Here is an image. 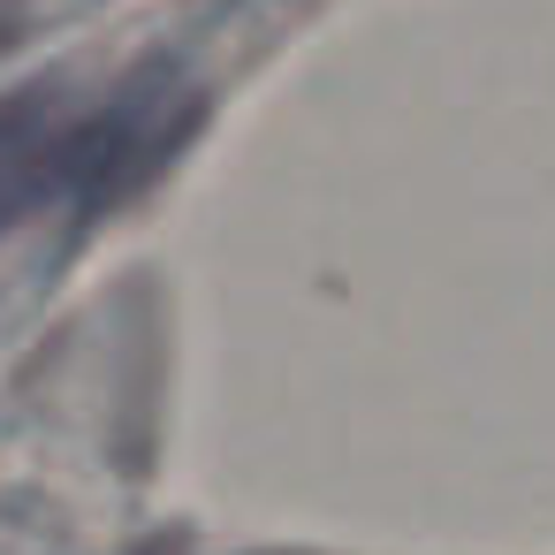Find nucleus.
<instances>
[{
	"label": "nucleus",
	"instance_id": "obj_1",
	"mask_svg": "<svg viewBox=\"0 0 555 555\" xmlns=\"http://www.w3.org/2000/svg\"><path fill=\"white\" fill-rule=\"evenodd\" d=\"M206 122L183 69H130L107 92L31 85L0 100V236L39 214H107L145 191Z\"/></svg>",
	"mask_w": 555,
	"mask_h": 555
}]
</instances>
